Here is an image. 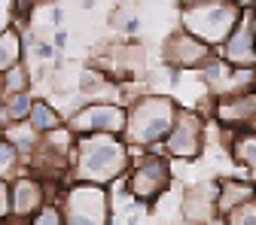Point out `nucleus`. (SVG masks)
<instances>
[{"label": "nucleus", "instance_id": "nucleus-7", "mask_svg": "<svg viewBox=\"0 0 256 225\" xmlns=\"http://www.w3.org/2000/svg\"><path fill=\"white\" fill-rule=\"evenodd\" d=\"M165 149L171 158L196 162L204 152V113L202 110H180L171 134L165 137Z\"/></svg>", "mask_w": 256, "mask_h": 225}, {"label": "nucleus", "instance_id": "nucleus-19", "mask_svg": "<svg viewBox=\"0 0 256 225\" xmlns=\"http://www.w3.org/2000/svg\"><path fill=\"white\" fill-rule=\"evenodd\" d=\"M24 162H22V155H18V149L4 137V134H0V180H12L16 174H22L24 168H22Z\"/></svg>", "mask_w": 256, "mask_h": 225}, {"label": "nucleus", "instance_id": "nucleus-28", "mask_svg": "<svg viewBox=\"0 0 256 225\" xmlns=\"http://www.w3.org/2000/svg\"><path fill=\"white\" fill-rule=\"evenodd\" d=\"M253 131H256V122H253Z\"/></svg>", "mask_w": 256, "mask_h": 225}, {"label": "nucleus", "instance_id": "nucleus-1", "mask_svg": "<svg viewBox=\"0 0 256 225\" xmlns=\"http://www.w3.org/2000/svg\"><path fill=\"white\" fill-rule=\"evenodd\" d=\"M132 158V146L119 134H80L74 143L70 177L76 183L107 186L128 174Z\"/></svg>", "mask_w": 256, "mask_h": 225}, {"label": "nucleus", "instance_id": "nucleus-21", "mask_svg": "<svg viewBox=\"0 0 256 225\" xmlns=\"http://www.w3.org/2000/svg\"><path fill=\"white\" fill-rule=\"evenodd\" d=\"M30 225H64V213H61V207L46 204L34 219H30Z\"/></svg>", "mask_w": 256, "mask_h": 225}, {"label": "nucleus", "instance_id": "nucleus-26", "mask_svg": "<svg viewBox=\"0 0 256 225\" xmlns=\"http://www.w3.org/2000/svg\"><path fill=\"white\" fill-rule=\"evenodd\" d=\"M177 3H180V9H183V6H196V3H208V0H177Z\"/></svg>", "mask_w": 256, "mask_h": 225}, {"label": "nucleus", "instance_id": "nucleus-27", "mask_svg": "<svg viewBox=\"0 0 256 225\" xmlns=\"http://www.w3.org/2000/svg\"><path fill=\"white\" fill-rule=\"evenodd\" d=\"M253 91H256V67H253Z\"/></svg>", "mask_w": 256, "mask_h": 225}, {"label": "nucleus", "instance_id": "nucleus-25", "mask_svg": "<svg viewBox=\"0 0 256 225\" xmlns=\"http://www.w3.org/2000/svg\"><path fill=\"white\" fill-rule=\"evenodd\" d=\"M250 27H253V43H256V6H250Z\"/></svg>", "mask_w": 256, "mask_h": 225}, {"label": "nucleus", "instance_id": "nucleus-8", "mask_svg": "<svg viewBox=\"0 0 256 225\" xmlns=\"http://www.w3.org/2000/svg\"><path fill=\"white\" fill-rule=\"evenodd\" d=\"M210 55H214V49L208 43H202L198 37L186 34L183 27L174 30L162 46V61L168 67H177V70H198Z\"/></svg>", "mask_w": 256, "mask_h": 225}, {"label": "nucleus", "instance_id": "nucleus-10", "mask_svg": "<svg viewBox=\"0 0 256 225\" xmlns=\"http://www.w3.org/2000/svg\"><path fill=\"white\" fill-rule=\"evenodd\" d=\"M210 116L226 128V131H238V128H253L256 122V91H241L229 94V98H216Z\"/></svg>", "mask_w": 256, "mask_h": 225}, {"label": "nucleus", "instance_id": "nucleus-15", "mask_svg": "<svg viewBox=\"0 0 256 225\" xmlns=\"http://www.w3.org/2000/svg\"><path fill=\"white\" fill-rule=\"evenodd\" d=\"M4 137L18 149V155L22 158H30L34 155V149L40 146V131H34V128H30V122H16V125H6L4 128Z\"/></svg>", "mask_w": 256, "mask_h": 225}, {"label": "nucleus", "instance_id": "nucleus-2", "mask_svg": "<svg viewBox=\"0 0 256 225\" xmlns=\"http://www.w3.org/2000/svg\"><path fill=\"white\" fill-rule=\"evenodd\" d=\"M177 113H180V104L171 94H140L138 101L128 104L122 140L132 149H152L156 143H165Z\"/></svg>", "mask_w": 256, "mask_h": 225}, {"label": "nucleus", "instance_id": "nucleus-16", "mask_svg": "<svg viewBox=\"0 0 256 225\" xmlns=\"http://www.w3.org/2000/svg\"><path fill=\"white\" fill-rule=\"evenodd\" d=\"M22 58H24V40L10 24L6 30H0V73H6L10 67L22 64Z\"/></svg>", "mask_w": 256, "mask_h": 225}, {"label": "nucleus", "instance_id": "nucleus-3", "mask_svg": "<svg viewBox=\"0 0 256 225\" xmlns=\"http://www.w3.org/2000/svg\"><path fill=\"white\" fill-rule=\"evenodd\" d=\"M244 6L241 0H208V3L183 6L180 9V27L186 34L198 37L210 49H220L226 43V37L235 30Z\"/></svg>", "mask_w": 256, "mask_h": 225}, {"label": "nucleus", "instance_id": "nucleus-11", "mask_svg": "<svg viewBox=\"0 0 256 225\" xmlns=\"http://www.w3.org/2000/svg\"><path fill=\"white\" fill-rule=\"evenodd\" d=\"M214 52L226 64H232V67H256V43H253V27H250V9L241 12L235 30Z\"/></svg>", "mask_w": 256, "mask_h": 225}, {"label": "nucleus", "instance_id": "nucleus-12", "mask_svg": "<svg viewBox=\"0 0 256 225\" xmlns=\"http://www.w3.org/2000/svg\"><path fill=\"white\" fill-rule=\"evenodd\" d=\"M10 198H12V219L30 222L46 207V183L34 174H22L10 183Z\"/></svg>", "mask_w": 256, "mask_h": 225}, {"label": "nucleus", "instance_id": "nucleus-29", "mask_svg": "<svg viewBox=\"0 0 256 225\" xmlns=\"http://www.w3.org/2000/svg\"><path fill=\"white\" fill-rule=\"evenodd\" d=\"M0 98H4V94H0Z\"/></svg>", "mask_w": 256, "mask_h": 225}, {"label": "nucleus", "instance_id": "nucleus-14", "mask_svg": "<svg viewBox=\"0 0 256 225\" xmlns=\"http://www.w3.org/2000/svg\"><path fill=\"white\" fill-rule=\"evenodd\" d=\"M256 198V183L253 180H222L220 183V198H216V210L220 216H226L229 210L247 204Z\"/></svg>", "mask_w": 256, "mask_h": 225}, {"label": "nucleus", "instance_id": "nucleus-20", "mask_svg": "<svg viewBox=\"0 0 256 225\" xmlns=\"http://www.w3.org/2000/svg\"><path fill=\"white\" fill-rule=\"evenodd\" d=\"M222 225H256V198L229 210L226 216H222Z\"/></svg>", "mask_w": 256, "mask_h": 225}, {"label": "nucleus", "instance_id": "nucleus-9", "mask_svg": "<svg viewBox=\"0 0 256 225\" xmlns=\"http://www.w3.org/2000/svg\"><path fill=\"white\" fill-rule=\"evenodd\" d=\"M216 198H220V183H196L183 192L180 201V213L189 225H210L220 210H216Z\"/></svg>", "mask_w": 256, "mask_h": 225}, {"label": "nucleus", "instance_id": "nucleus-4", "mask_svg": "<svg viewBox=\"0 0 256 225\" xmlns=\"http://www.w3.org/2000/svg\"><path fill=\"white\" fill-rule=\"evenodd\" d=\"M61 213H64V225H110L107 186H94V183L64 186Z\"/></svg>", "mask_w": 256, "mask_h": 225}, {"label": "nucleus", "instance_id": "nucleus-22", "mask_svg": "<svg viewBox=\"0 0 256 225\" xmlns=\"http://www.w3.org/2000/svg\"><path fill=\"white\" fill-rule=\"evenodd\" d=\"M12 216V198H10V183L0 180V222H6Z\"/></svg>", "mask_w": 256, "mask_h": 225}, {"label": "nucleus", "instance_id": "nucleus-6", "mask_svg": "<svg viewBox=\"0 0 256 225\" xmlns=\"http://www.w3.org/2000/svg\"><path fill=\"white\" fill-rule=\"evenodd\" d=\"M125 119H128V110L113 104V101H92L80 110H74L64 125L80 137V134H119L125 131Z\"/></svg>", "mask_w": 256, "mask_h": 225}, {"label": "nucleus", "instance_id": "nucleus-24", "mask_svg": "<svg viewBox=\"0 0 256 225\" xmlns=\"http://www.w3.org/2000/svg\"><path fill=\"white\" fill-rule=\"evenodd\" d=\"M49 21H52V27H61L64 24V9L61 6H52L49 9Z\"/></svg>", "mask_w": 256, "mask_h": 225}, {"label": "nucleus", "instance_id": "nucleus-18", "mask_svg": "<svg viewBox=\"0 0 256 225\" xmlns=\"http://www.w3.org/2000/svg\"><path fill=\"white\" fill-rule=\"evenodd\" d=\"M18 91H30V70L28 64H16L6 73H0V94H18Z\"/></svg>", "mask_w": 256, "mask_h": 225}, {"label": "nucleus", "instance_id": "nucleus-17", "mask_svg": "<svg viewBox=\"0 0 256 225\" xmlns=\"http://www.w3.org/2000/svg\"><path fill=\"white\" fill-rule=\"evenodd\" d=\"M28 122H30V128H34V131L49 134V131H55V128H61V125H64V116H61V113H58L49 101L34 98V107H30Z\"/></svg>", "mask_w": 256, "mask_h": 225}, {"label": "nucleus", "instance_id": "nucleus-23", "mask_svg": "<svg viewBox=\"0 0 256 225\" xmlns=\"http://www.w3.org/2000/svg\"><path fill=\"white\" fill-rule=\"evenodd\" d=\"M52 46H55V52H61L64 46H68V30H64V27H58L52 34Z\"/></svg>", "mask_w": 256, "mask_h": 225}, {"label": "nucleus", "instance_id": "nucleus-5", "mask_svg": "<svg viewBox=\"0 0 256 225\" xmlns=\"http://www.w3.org/2000/svg\"><path fill=\"white\" fill-rule=\"evenodd\" d=\"M132 174H125L128 189H132V198L144 201V204H156L158 198L171 189V162L165 155L146 152L140 158H132Z\"/></svg>", "mask_w": 256, "mask_h": 225}, {"label": "nucleus", "instance_id": "nucleus-13", "mask_svg": "<svg viewBox=\"0 0 256 225\" xmlns=\"http://www.w3.org/2000/svg\"><path fill=\"white\" fill-rule=\"evenodd\" d=\"M226 149L232 155V162L241 165L247 171V177L256 183V131L253 128H238V131L229 134Z\"/></svg>", "mask_w": 256, "mask_h": 225}]
</instances>
